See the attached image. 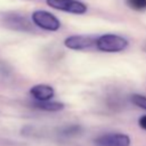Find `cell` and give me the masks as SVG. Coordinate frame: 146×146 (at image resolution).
Instances as JSON below:
<instances>
[{
	"label": "cell",
	"instance_id": "7",
	"mask_svg": "<svg viewBox=\"0 0 146 146\" xmlns=\"http://www.w3.org/2000/svg\"><path fill=\"white\" fill-rule=\"evenodd\" d=\"M30 94L35 102H47L55 96V90L48 84H35L30 89Z\"/></svg>",
	"mask_w": 146,
	"mask_h": 146
},
{
	"label": "cell",
	"instance_id": "11",
	"mask_svg": "<svg viewBox=\"0 0 146 146\" xmlns=\"http://www.w3.org/2000/svg\"><path fill=\"white\" fill-rule=\"evenodd\" d=\"M127 3L130 8L135 10H145L146 9V0H127Z\"/></svg>",
	"mask_w": 146,
	"mask_h": 146
},
{
	"label": "cell",
	"instance_id": "8",
	"mask_svg": "<svg viewBox=\"0 0 146 146\" xmlns=\"http://www.w3.org/2000/svg\"><path fill=\"white\" fill-rule=\"evenodd\" d=\"M32 106L41 110V111H46V112H58L64 110L65 105L60 102H52V100H47V102H34L32 103Z\"/></svg>",
	"mask_w": 146,
	"mask_h": 146
},
{
	"label": "cell",
	"instance_id": "4",
	"mask_svg": "<svg viewBox=\"0 0 146 146\" xmlns=\"http://www.w3.org/2000/svg\"><path fill=\"white\" fill-rule=\"evenodd\" d=\"M96 146H130L131 139L128 135L121 132H110L98 136L95 140Z\"/></svg>",
	"mask_w": 146,
	"mask_h": 146
},
{
	"label": "cell",
	"instance_id": "1",
	"mask_svg": "<svg viewBox=\"0 0 146 146\" xmlns=\"http://www.w3.org/2000/svg\"><path fill=\"white\" fill-rule=\"evenodd\" d=\"M129 42L125 38L117 34H103L96 39V47L104 52H119L128 47Z\"/></svg>",
	"mask_w": 146,
	"mask_h": 146
},
{
	"label": "cell",
	"instance_id": "5",
	"mask_svg": "<svg viewBox=\"0 0 146 146\" xmlns=\"http://www.w3.org/2000/svg\"><path fill=\"white\" fill-rule=\"evenodd\" d=\"M64 46L72 50H82L96 46V39L89 35H70L64 40Z\"/></svg>",
	"mask_w": 146,
	"mask_h": 146
},
{
	"label": "cell",
	"instance_id": "6",
	"mask_svg": "<svg viewBox=\"0 0 146 146\" xmlns=\"http://www.w3.org/2000/svg\"><path fill=\"white\" fill-rule=\"evenodd\" d=\"M3 21L8 27L14 29V30H18V31H31L32 30V26L30 25L29 21L24 16L16 14V13L6 14L3 17Z\"/></svg>",
	"mask_w": 146,
	"mask_h": 146
},
{
	"label": "cell",
	"instance_id": "2",
	"mask_svg": "<svg viewBox=\"0 0 146 146\" xmlns=\"http://www.w3.org/2000/svg\"><path fill=\"white\" fill-rule=\"evenodd\" d=\"M32 22L38 27L46 30V31H58L60 29L59 19L51 13L46 10H35L32 13Z\"/></svg>",
	"mask_w": 146,
	"mask_h": 146
},
{
	"label": "cell",
	"instance_id": "12",
	"mask_svg": "<svg viewBox=\"0 0 146 146\" xmlns=\"http://www.w3.org/2000/svg\"><path fill=\"white\" fill-rule=\"evenodd\" d=\"M138 124H139V127H140L141 129L146 130V115H143V116L139 117V120H138Z\"/></svg>",
	"mask_w": 146,
	"mask_h": 146
},
{
	"label": "cell",
	"instance_id": "10",
	"mask_svg": "<svg viewBox=\"0 0 146 146\" xmlns=\"http://www.w3.org/2000/svg\"><path fill=\"white\" fill-rule=\"evenodd\" d=\"M131 102L136 106H138L139 108H143V110L146 111V96H143V95H139V94H135L131 97Z\"/></svg>",
	"mask_w": 146,
	"mask_h": 146
},
{
	"label": "cell",
	"instance_id": "3",
	"mask_svg": "<svg viewBox=\"0 0 146 146\" xmlns=\"http://www.w3.org/2000/svg\"><path fill=\"white\" fill-rule=\"evenodd\" d=\"M46 2L50 8L70 14L82 15L88 10V7L80 0H46Z\"/></svg>",
	"mask_w": 146,
	"mask_h": 146
},
{
	"label": "cell",
	"instance_id": "9",
	"mask_svg": "<svg viewBox=\"0 0 146 146\" xmlns=\"http://www.w3.org/2000/svg\"><path fill=\"white\" fill-rule=\"evenodd\" d=\"M81 130H82V128L79 124H70V125L62 128L59 132L64 137H73V136L79 135L81 132Z\"/></svg>",
	"mask_w": 146,
	"mask_h": 146
}]
</instances>
